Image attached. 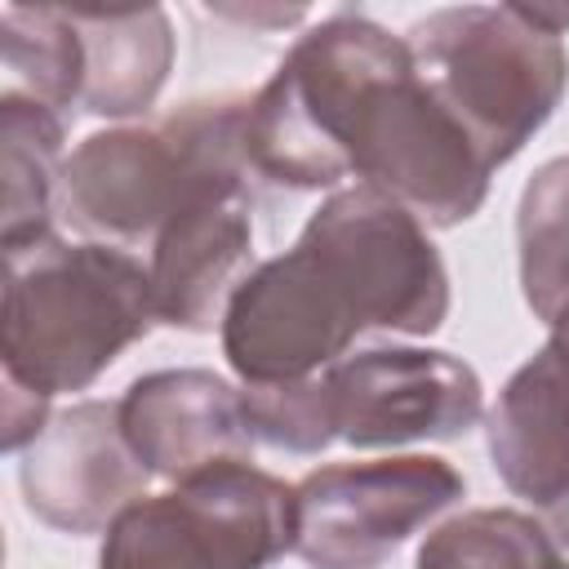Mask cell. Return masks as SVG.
Listing matches in <instances>:
<instances>
[{
  "label": "cell",
  "mask_w": 569,
  "mask_h": 569,
  "mask_svg": "<svg viewBox=\"0 0 569 569\" xmlns=\"http://www.w3.org/2000/svg\"><path fill=\"white\" fill-rule=\"evenodd\" d=\"M462 493V471L431 453L316 467L293 485V556L307 569H382Z\"/></svg>",
  "instance_id": "8"
},
{
  "label": "cell",
  "mask_w": 569,
  "mask_h": 569,
  "mask_svg": "<svg viewBox=\"0 0 569 569\" xmlns=\"http://www.w3.org/2000/svg\"><path fill=\"white\" fill-rule=\"evenodd\" d=\"M547 338H556V342H565L569 347V298L556 307V316L547 320Z\"/></svg>",
  "instance_id": "24"
},
{
  "label": "cell",
  "mask_w": 569,
  "mask_h": 569,
  "mask_svg": "<svg viewBox=\"0 0 569 569\" xmlns=\"http://www.w3.org/2000/svg\"><path fill=\"white\" fill-rule=\"evenodd\" d=\"M413 569H565V560L538 516L471 507L422 538Z\"/></svg>",
  "instance_id": "18"
},
{
  "label": "cell",
  "mask_w": 569,
  "mask_h": 569,
  "mask_svg": "<svg viewBox=\"0 0 569 569\" xmlns=\"http://www.w3.org/2000/svg\"><path fill=\"white\" fill-rule=\"evenodd\" d=\"M293 485L227 462L133 498L102 533L98 569H271L293 551Z\"/></svg>",
  "instance_id": "5"
},
{
  "label": "cell",
  "mask_w": 569,
  "mask_h": 569,
  "mask_svg": "<svg viewBox=\"0 0 569 569\" xmlns=\"http://www.w3.org/2000/svg\"><path fill=\"white\" fill-rule=\"evenodd\" d=\"M338 151L347 173L405 204L422 227H458L489 196V160L449 107L422 84L405 36H387L356 76Z\"/></svg>",
  "instance_id": "3"
},
{
  "label": "cell",
  "mask_w": 569,
  "mask_h": 569,
  "mask_svg": "<svg viewBox=\"0 0 569 569\" xmlns=\"http://www.w3.org/2000/svg\"><path fill=\"white\" fill-rule=\"evenodd\" d=\"M365 333L427 338L449 316V271L427 227L373 187L333 191L298 231Z\"/></svg>",
  "instance_id": "6"
},
{
  "label": "cell",
  "mask_w": 569,
  "mask_h": 569,
  "mask_svg": "<svg viewBox=\"0 0 569 569\" xmlns=\"http://www.w3.org/2000/svg\"><path fill=\"white\" fill-rule=\"evenodd\" d=\"M151 298L156 320L191 333L222 325L231 293L253 271V222L249 196H213L178 218L151 240Z\"/></svg>",
  "instance_id": "13"
},
{
  "label": "cell",
  "mask_w": 569,
  "mask_h": 569,
  "mask_svg": "<svg viewBox=\"0 0 569 569\" xmlns=\"http://www.w3.org/2000/svg\"><path fill=\"white\" fill-rule=\"evenodd\" d=\"M240 396H244L253 445L284 449V453H320L338 440L325 378H302L280 387H240Z\"/></svg>",
  "instance_id": "20"
},
{
  "label": "cell",
  "mask_w": 569,
  "mask_h": 569,
  "mask_svg": "<svg viewBox=\"0 0 569 569\" xmlns=\"http://www.w3.org/2000/svg\"><path fill=\"white\" fill-rule=\"evenodd\" d=\"M120 431L160 480H191L227 462H253L244 396L213 369H156L129 382Z\"/></svg>",
  "instance_id": "12"
},
{
  "label": "cell",
  "mask_w": 569,
  "mask_h": 569,
  "mask_svg": "<svg viewBox=\"0 0 569 569\" xmlns=\"http://www.w3.org/2000/svg\"><path fill=\"white\" fill-rule=\"evenodd\" d=\"M516 244L525 302L547 325L569 298V156L547 160L525 182L516 209Z\"/></svg>",
  "instance_id": "19"
},
{
  "label": "cell",
  "mask_w": 569,
  "mask_h": 569,
  "mask_svg": "<svg viewBox=\"0 0 569 569\" xmlns=\"http://www.w3.org/2000/svg\"><path fill=\"white\" fill-rule=\"evenodd\" d=\"M218 329L240 387L320 378L365 333L342 289L298 240L244 276Z\"/></svg>",
  "instance_id": "9"
},
{
  "label": "cell",
  "mask_w": 569,
  "mask_h": 569,
  "mask_svg": "<svg viewBox=\"0 0 569 569\" xmlns=\"http://www.w3.org/2000/svg\"><path fill=\"white\" fill-rule=\"evenodd\" d=\"M542 525H547V533H551V542H556V551L569 569V493L556 498L551 507H542Z\"/></svg>",
  "instance_id": "23"
},
{
  "label": "cell",
  "mask_w": 569,
  "mask_h": 569,
  "mask_svg": "<svg viewBox=\"0 0 569 569\" xmlns=\"http://www.w3.org/2000/svg\"><path fill=\"white\" fill-rule=\"evenodd\" d=\"M249 98H191L156 124L89 133L62 160L58 213L102 244H142L182 209L213 196H249Z\"/></svg>",
  "instance_id": "1"
},
{
  "label": "cell",
  "mask_w": 569,
  "mask_h": 569,
  "mask_svg": "<svg viewBox=\"0 0 569 569\" xmlns=\"http://www.w3.org/2000/svg\"><path fill=\"white\" fill-rule=\"evenodd\" d=\"M67 120L31 98L0 93V178H4V258L53 236L62 191Z\"/></svg>",
  "instance_id": "16"
},
{
  "label": "cell",
  "mask_w": 569,
  "mask_h": 569,
  "mask_svg": "<svg viewBox=\"0 0 569 569\" xmlns=\"http://www.w3.org/2000/svg\"><path fill=\"white\" fill-rule=\"evenodd\" d=\"M333 431L351 449L458 440L485 413L480 373L431 347H369L325 373Z\"/></svg>",
  "instance_id": "10"
},
{
  "label": "cell",
  "mask_w": 569,
  "mask_h": 569,
  "mask_svg": "<svg viewBox=\"0 0 569 569\" xmlns=\"http://www.w3.org/2000/svg\"><path fill=\"white\" fill-rule=\"evenodd\" d=\"M422 84L476 138L489 169L551 120L569 89V49L529 27L516 4H449L405 31Z\"/></svg>",
  "instance_id": "4"
},
{
  "label": "cell",
  "mask_w": 569,
  "mask_h": 569,
  "mask_svg": "<svg viewBox=\"0 0 569 569\" xmlns=\"http://www.w3.org/2000/svg\"><path fill=\"white\" fill-rule=\"evenodd\" d=\"M22 502L62 533H107V525L142 498L151 471L120 431L116 400H80L49 418L18 462Z\"/></svg>",
  "instance_id": "11"
},
{
  "label": "cell",
  "mask_w": 569,
  "mask_h": 569,
  "mask_svg": "<svg viewBox=\"0 0 569 569\" xmlns=\"http://www.w3.org/2000/svg\"><path fill=\"white\" fill-rule=\"evenodd\" d=\"M0 71V93L31 98L67 120V111L84 98V44L67 4H4Z\"/></svg>",
  "instance_id": "17"
},
{
  "label": "cell",
  "mask_w": 569,
  "mask_h": 569,
  "mask_svg": "<svg viewBox=\"0 0 569 569\" xmlns=\"http://www.w3.org/2000/svg\"><path fill=\"white\" fill-rule=\"evenodd\" d=\"M49 396H36L18 382H4V405H0V445L4 453H22L44 427H49Z\"/></svg>",
  "instance_id": "21"
},
{
  "label": "cell",
  "mask_w": 569,
  "mask_h": 569,
  "mask_svg": "<svg viewBox=\"0 0 569 569\" xmlns=\"http://www.w3.org/2000/svg\"><path fill=\"white\" fill-rule=\"evenodd\" d=\"M156 325L151 271L102 240H58L4 258V382L36 396L84 391Z\"/></svg>",
  "instance_id": "2"
},
{
  "label": "cell",
  "mask_w": 569,
  "mask_h": 569,
  "mask_svg": "<svg viewBox=\"0 0 569 569\" xmlns=\"http://www.w3.org/2000/svg\"><path fill=\"white\" fill-rule=\"evenodd\" d=\"M80 44H84V98L80 107L93 116H138L156 102L173 67V27L160 4L102 9L71 4L67 9Z\"/></svg>",
  "instance_id": "15"
},
{
  "label": "cell",
  "mask_w": 569,
  "mask_h": 569,
  "mask_svg": "<svg viewBox=\"0 0 569 569\" xmlns=\"http://www.w3.org/2000/svg\"><path fill=\"white\" fill-rule=\"evenodd\" d=\"M382 36L373 18L338 9L293 40L271 80L249 98L244 156L253 178L293 191L351 178L338 151V116L360 62Z\"/></svg>",
  "instance_id": "7"
},
{
  "label": "cell",
  "mask_w": 569,
  "mask_h": 569,
  "mask_svg": "<svg viewBox=\"0 0 569 569\" xmlns=\"http://www.w3.org/2000/svg\"><path fill=\"white\" fill-rule=\"evenodd\" d=\"M489 458L502 485L551 507L569 493V347L547 338L498 391L489 418Z\"/></svg>",
  "instance_id": "14"
},
{
  "label": "cell",
  "mask_w": 569,
  "mask_h": 569,
  "mask_svg": "<svg viewBox=\"0 0 569 569\" xmlns=\"http://www.w3.org/2000/svg\"><path fill=\"white\" fill-rule=\"evenodd\" d=\"M516 13H520L529 27L547 31V36H565V31H569V9H565V4H516Z\"/></svg>",
  "instance_id": "22"
}]
</instances>
